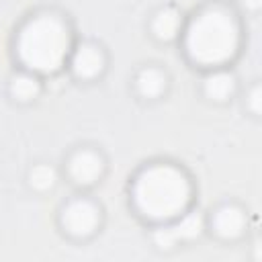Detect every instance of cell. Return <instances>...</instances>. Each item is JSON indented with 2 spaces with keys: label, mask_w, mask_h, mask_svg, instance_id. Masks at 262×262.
Here are the masks:
<instances>
[{
  "label": "cell",
  "mask_w": 262,
  "mask_h": 262,
  "mask_svg": "<svg viewBox=\"0 0 262 262\" xmlns=\"http://www.w3.org/2000/svg\"><path fill=\"white\" fill-rule=\"evenodd\" d=\"M246 111L256 119L262 115V86H260V82H254L246 90Z\"/></svg>",
  "instance_id": "15"
},
{
  "label": "cell",
  "mask_w": 262,
  "mask_h": 262,
  "mask_svg": "<svg viewBox=\"0 0 262 262\" xmlns=\"http://www.w3.org/2000/svg\"><path fill=\"white\" fill-rule=\"evenodd\" d=\"M151 242L162 252H170V250H174L178 246V239H176L174 229H172L170 223H158V227L151 233Z\"/></svg>",
  "instance_id": "14"
},
{
  "label": "cell",
  "mask_w": 262,
  "mask_h": 262,
  "mask_svg": "<svg viewBox=\"0 0 262 262\" xmlns=\"http://www.w3.org/2000/svg\"><path fill=\"white\" fill-rule=\"evenodd\" d=\"M72 47V27L68 18L55 10L31 14L14 37V55L18 63L39 76H53L68 66Z\"/></svg>",
  "instance_id": "3"
},
{
  "label": "cell",
  "mask_w": 262,
  "mask_h": 262,
  "mask_svg": "<svg viewBox=\"0 0 262 262\" xmlns=\"http://www.w3.org/2000/svg\"><path fill=\"white\" fill-rule=\"evenodd\" d=\"M170 225L174 229V235H176L178 244H182V242L199 239L205 233V229H207V219L199 211L188 209L186 213H182L180 217H176L174 221H170Z\"/></svg>",
  "instance_id": "12"
},
{
  "label": "cell",
  "mask_w": 262,
  "mask_h": 262,
  "mask_svg": "<svg viewBox=\"0 0 262 262\" xmlns=\"http://www.w3.org/2000/svg\"><path fill=\"white\" fill-rule=\"evenodd\" d=\"M59 180V174L57 170L51 166V164H45V162H39L35 166L29 168V174H27V182L33 190L37 192H47V190H53L55 184Z\"/></svg>",
  "instance_id": "13"
},
{
  "label": "cell",
  "mask_w": 262,
  "mask_h": 262,
  "mask_svg": "<svg viewBox=\"0 0 262 262\" xmlns=\"http://www.w3.org/2000/svg\"><path fill=\"white\" fill-rule=\"evenodd\" d=\"M239 4L246 12H258L262 8V0H239Z\"/></svg>",
  "instance_id": "16"
},
{
  "label": "cell",
  "mask_w": 262,
  "mask_h": 262,
  "mask_svg": "<svg viewBox=\"0 0 262 262\" xmlns=\"http://www.w3.org/2000/svg\"><path fill=\"white\" fill-rule=\"evenodd\" d=\"M131 207L149 223H170L192 205L194 186L186 170L174 162H149L131 182Z\"/></svg>",
  "instance_id": "2"
},
{
  "label": "cell",
  "mask_w": 262,
  "mask_h": 262,
  "mask_svg": "<svg viewBox=\"0 0 262 262\" xmlns=\"http://www.w3.org/2000/svg\"><path fill=\"white\" fill-rule=\"evenodd\" d=\"M41 88H43L41 76L25 68H20L8 78V94L14 102H20V104H29L35 98H39Z\"/></svg>",
  "instance_id": "11"
},
{
  "label": "cell",
  "mask_w": 262,
  "mask_h": 262,
  "mask_svg": "<svg viewBox=\"0 0 262 262\" xmlns=\"http://www.w3.org/2000/svg\"><path fill=\"white\" fill-rule=\"evenodd\" d=\"M102 223V209L88 196L70 199L59 211V225L63 233L74 239L92 237Z\"/></svg>",
  "instance_id": "4"
},
{
  "label": "cell",
  "mask_w": 262,
  "mask_h": 262,
  "mask_svg": "<svg viewBox=\"0 0 262 262\" xmlns=\"http://www.w3.org/2000/svg\"><path fill=\"white\" fill-rule=\"evenodd\" d=\"M68 68L74 78L82 82H92L100 78L106 70V53L94 41L74 43L72 53L68 57Z\"/></svg>",
  "instance_id": "6"
},
{
  "label": "cell",
  "mask_w": 262,
  "mask_h": 262,
  "mask_svg": "<svg viewBox=\"0 0 262 262\" xmlns=\"http://www.w3.org/2000/svg\"><path fill=\"white\" fill-rule=\"evenodd\" d=\"M66 172L76 186L88 188L102 180L106 172V160L100 149H94L90 145L76 147L66 162Z\"/></svg>",
  "instance_id": "5"
},
{
  "label": "cell",
  "mask_w": 262,
  "mask_h": 262,
  "mask_svg": "<svg viewBox=\"0 0 262 262\" xmlns=\"http://www.w3.org/2000/svg\"><path fill=\"white\" fill-rule=\"evenodd\" d=\"M133 86L139 98L158 100L168 90V74L158 66H143L133 78Z\"/></svg>",
  "instance_id": "10"
},
{
  "label": "cell",
  "mask_w": 262,
  "mask_h": 262,
  "mask_svg": "<svg viewBox=\"0 0 262 262\" xmlns=\"http://www.w3.org/2000/svg\"><path fill=\"white\" fill-rule=\"evenodd\" d=\"M237 92V76L229 68H217L209 70L203 80V94L207 100L223 104L231 100Z\"/></svg>",
  "instance_id": "9"
},
{
  "label": "cell",
  "mask_w": 262,
  "mask_h": 262,
  "mask_svg": "<svg viewBox=\"0 0 262 262\" xmlns=\"http://www.w3.org/2000/svg\"><path fill=\"white\" fill-rule=\"evenodd\" d=\"M207 227L221 242H237L248 231V213L237 203H223L209 215Z\"/></svg>",
  "instance_id": "7"
},
{
  "label": "cell",
  "mask_w": 262,
  "mask_h": 262,
  "mask_svg": "<svg viewBox=\"0 0 262 262\" xmlns=\"http://www.w3.org/2000/svg\"><path fill=\"white\" fill-rule=\"evenodd\" d=\"M184 27V18L182 12L176 6H160L149 20V33L156 41L160 43H172L180 37Z\"/></svg>",
  "instance_id": "8"
},
{
  "label": "cell",
  "mask_w": 262,
  "mask_h": 262,
  "mask_svg": "<svg viewBox=\"0 0 262 262\" xmlns=\"http://www.w3.org/2000/svg\"><path fill=\"white\" fill-rule=\"evenodd\" d=\"M182 49L186 59L201 70L227 68L242 49V20L223 2L201 6L182 27Z\"/></svg>",
  "instance_id": "1"
}]
</instances>
